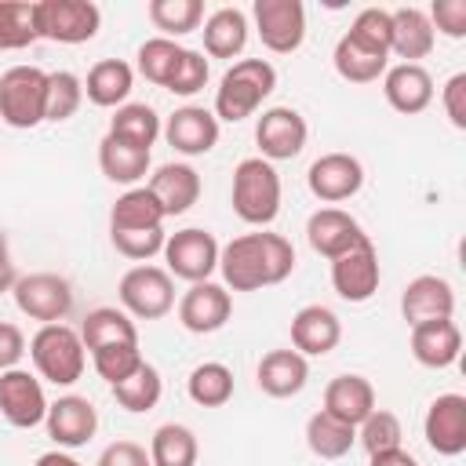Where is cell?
<instances>
[{
    "label": "cell",
    "mask_w": 466,
    "mask_h": 466,
    "mask_svg": "<svg viewBox=\"0 0 466 466\" xmlns=\"http://www.w3.org/2000/svg\"><path fill=\"white\" fill-rule=\"evenodd\" d=\"M320 411H328V415H335V419H342L346 426L357 430L375 411V386L364 375H353V371L335 375L324 386V408Z\"/></svg>",
    "instance_id": "cell-24"
},
{
    "label": "cell",
    "mask_w": 466,
    "mask_h": 466,
    "mask_svg": "<svg viewBox=\"0 0 466 466\" xmlns=\"http://www.w3.org/2000/svg\"><path fill=\"white\" fill-rule=\"evenodd\" d=\"M197 433L182 422H164L157 426L149 441V466H197Z\"/></svg>",
    "instance_id": "cell-35"
},
{
    "label": "cell",
    "mask_w": 466,
    "mask_h": 466,
    "mask_svg": "<svg viewBox=\"0 0 466 466\" xmlns=\"http://www.w3.org/2000/svg\"><path fill=\"white\" fill-rule=\"evenodd\" d=\"M98 167L109 182L116 186H135L138 178L149 175V149H135L113 135H106L98 142Z\"/></svg>",
    "instance_id": "cell-33"
},
{
    "label": "cell",
    "mask_w": 466,
    "mask_h": 466,
    "mask_svg": "<svg viewBox=\"0 0 466 466\" xmlns=\"http://www.w3.org/2000/svg\"><path fill=\"white\" fill-rule=\"evenodd\" d=\"M382 95L397 113L415 116L433 102V76L415 62H397L382 73Z\"/></svg>",
    "instance_id": "cell-23"
},
{
    "label": "cell",
    "mask_w": 466,
    "mask_h": 466,
    "mask_svg": "<svg viewBox=\"0 0 466 466\" xmlns=\"http://www.w3.org/2000/svg\"><path fill=\"white\" fill-rule=\"evenodd\" d=\"M368 459H371L368 466H419V459L411 451H404V448H386V451H375Z\"/></svg>",
    "instance_id": "cell-53"
},
{
    "label": "cell",
    "mask_w": 466,
    "mask_h": 466,
    "mask_svg": "<svg viewBox=\"0 0 466 466\" xmlns=\"http://www.w3.org/2000/svg\"><path fill=\"white\" fill-rule=\"evenodd\" d=\"M295 269V248L280 233H244L233 237L218 251L222 288L229 291H258L288 280Z\"/></svg>",
    "instance_id": "cell-1"
},
{
    "label": "cell",
    "mask_w": 466,
    "mask_h": 466,
    "mask_svg": "<svg viewBox=\"0 0 466 466\" xmlns=\"http://www.w3.org/2000/svg\"><path fill=\"white\" fill-rule=\"evenodd\" d=\"M47 437L58 444V448H80L95 437L98 430V411L87 397L80 393H66L58 397L55 404H47Z\"/></svg>",
    "instance_id": "cell-19"
},
{
    "label": "cell",
    "mask_w": 466,
    "mask_h": 466,
    "mask_svg": "<svg viewBox=\"0 0 466 466\" xmlns=\"http://www.w3.org/2000/svg\"><path fill=\"white\" fill-rule=\"evenodd\" d=\"M433 33H444L451 40H462L466 36V0H437L430 11H426Z\"/></svg>",
    "instance_id": "cell-48"
},
{
    "label": "cell",
    "mask_w": 466,
    "mask_h": 466,
    "mask_svg": "<svg viewBox=\"0 0 466 466\" xmlns=\"http://www.w3.org/2000/svg\"><path fill=\"white\" fill-rule=\"evenodd\" d=\"M339 339H342V324L335 309L320 302H309L291 317V346L302 357H324L339 346Z\"/></svg>",
    "instance_id": "cell-22"
},
{
    "label": "cell",
    "mask_w": 466,
    "mask_h": 466,
    "mask_svg": "<svg viewBox=\"0 0 466 466\" xmlns=\"http://www.w3.org/2000/svg\"><path fill=\"white\" fill-rule=\"evenodd\" d=\"M149 22L160 29V36L178 40L204 22V4L200 0H149Z\"/></svg>",
    "instance_id": "cell-39"
},
{
    "label": "cell",
    "mask_w": 466,
    "mask_h": 466,
    "mask_svg": "<svg viewBox=\"0 0 466 466\" xmlns=\"http://www.w3.org/2000/svg\"><path fill=\"white\" fill-rule=\"evenodd\" d=\"M218 251H222L218 240L200 226H186L164 240L167 273L178 280H189V284L211 280V273L218 269Z\"/></svg>",
    "instance_id": "cell-8"
},
{
    "label": "cell",
    "mask_w": 466,
    "mask_h": 466,
    "mask_svg": "<svg viewBox=\"0 0 466 466\" xmlns=\"http://www.w3.org/2000/svg\"><path fill=\"white\" fill-rule=\"evenodd\" d=\"M15 280H18V273H15V262H11V244H7V233L0 229V295L11 291Z\"/></svg>",
    "instance_id": "cell-52"
},
{
    "label": "cell",
    "mask_w": 466,
    "mask_h": 466,
    "mask_svg": "<svg viewBox=\"0 0 466 466\" xmlns=\"http://www.w3.org/2000/svg\"><path fill=\"white\" fill-rule=\"evenodd\" d=\"M422 433L437 455H444V459L462 455L466 451V397L462 393H441L426 408Z\"/></svg>",
    "instance_id": "cell-16"
},
{
    "label": "cell",
    "mask_w": 466,
    "mask_h": 466,
    "mask_svg": "<svg viewBox=\"0 0 466 466\" xmlns=\"http://www.w3.org/2000/svg\"><path fill=\"white\" fill-rule=\"evenodd\" d=\"M433 44H437V33L422 7L390 11V55L419 66V58H426L433 51Z\"/></svg>",
    "instance_id": "cell-26"
},
{
    "label": "cell",
    "mask_w": 466,
    "mask_h": 466,
    "mask_svg": "<svg viewBox=\"0 0 466 466\" xmlns=\"http://www.w3.org/2000/svg\"><path fill=\"white\" fill-rule=\"evenodd\" d=\"M255 379H258V390H262L266 397L284 400V397H295V393L306 390L309 364H306V357L295 353V350H269V353L258 360Z\"/></svg>",
    "instance_id": "cell-25"
},
{
    "label": "cell",
    "mask_w": 466,
    "mask_h": 466,
    "mask_svg": "<svg viewBox=\"0 0 466 466\" xmlns=\"http://www.w3.org/2000/svg\"><path fill=\"white\" fill-rule=\"evenodd\" d=\"M15 306L40 324H62L73 309V284L58 273H25L11 288Z\"/></svg>",
    "instance_id": "cell-9"
},
{
    "label": "cell",
    "mask_w": 466,
    "mask_h": 466,
    "mask_svg": "<svg viewBox=\"0 0 466 466\" xmlns=\"http://www.w3.org/2000/svg\"><path fill=\"white\" fill-rule=\"evenodd\" d=\"M379 280H382V269H379V251L371 237H364L346 255L331 258V288L346 302H368L379 291Z\"/></svg>",
    "instance_id": "cell-12"
},
{
    "label": "cell",
    "mask_w": 466,
    "mask_h": 466,
    "mask_svg": "<svg viewBox=\"0 0 466 466\" xmlns=\"http://www.w3.org/2000/svg\"><path fill=\"white\" fill-rule=\"evenodd\" d=\"M233 211L248 226H269L280 215V175L262 157H244L233 167V189H229Z\"/></svg>",
    "instance_id": "cell-3"
},
{
    "label": "cell",
    "mask_w": 466,
    "mask_h": 466,
    "mask_svg": "<svg viewBox=\"0 0 466 466\" xmlns=\"http://www.w3.org/2000/svg\"><path fill=\"white\" fill-rule=\"evenodd\" d=\"M22 353H25V335H22V328L11 324V320H0V371L18 368Z\"/></svg>",
    "instance_id": "cell-51"
},
{
    "label": "cell",
    "mask_w": 466,
    "mask_h": 466,
    "mask_svg": "<svg viewBox=\"0 0 466 466\" xmlns=\"http://www.w3.org/2000/svg\"><path fill=\"white\" fill-rule=\"evenodd\" d=\"M33 22L44 40L87 44L102 25V11L91 0H33Z\"/></svg>",
    "instance_id": "cell-6"
},
{
    "label": "cell",
    "mask_w": 466,
    "mask_h": 466,
    "mask_svg": "<svg viewBox=\"0 0 466 466\" xmlns=\"http://www.w3.org/2000/svg\"><path fill=\"white\" fill-rule=\"evenodd\" d=\"M233 313V299L222 284L215 280H200V284H189V291L178 299V324L193 335H211V331H222L226 320Z\"/></svg>",
    "instance_id": "cell-15"
},
{
    "label": "cell",
    "mask_w": 466,
    "mask_h": 466,
    "mask_svg": "<svg viewBox=\"0 0 466 466\" xmlns=\"http://www.w3.org/2000/svg\"><path fill=\"white\" fill-rule=\"evenodd\" d=\"M146 189L157 197L164 218H171V215H186V211L200 200V175H197V167L171 160V164H160V167L149 175Z\"/></svg>",
    "instance_id": "cell-21"
},
{
    "label": "cell",
    "mask_w": 466,
    "mask_h": 466,
    "mask_svg": "<svg viewBox=\"0 0 466 466\" xmlns=\"http://www.w3.org/2000/svg\"><path fill=\"white\" fill-rule=\"evenodd\" d=\"M84 102V80L69 69H55L47 73V98H44V120L62 124L69 120Z\"/></svg>",
    "instance_id": "cell-41"
},
{
    "label": "cell",
    "mask_w": 466,
    "mask_h": 466,
    "mask_svg": "<svg viewBox=\"0 0 466 466\" xmlns=\"http://www.w3.org/2000/svg\"><path fill=\"white\" fill-rule=\"evenodd\" d=\"M95 466H149V451L135 441H113L102 448Z\"/></svg>",
    "instance_id": "cell-50"
},
{
    "label": "cell",
    "mask_w": 466,
    "mask_h": 466,
    "mask_svg": "<svg viewBox=\"0 0 466 466\" xmlns=\"http://www.w3.org/2000/svg\"><path fill=\"white\" fill-rule=\"evenodd\" d=\"M186 393L200 408H222L233 397V371L226 364H218V360H204V364H197L189 371Z\"/></svg>",
    "instance_id": "cell-38"
},
{
    "label": "cell",
    "mask_w": 466,
    "mask_h": 466,
    "mask_svg": "<svg viewBox=\"0 0 466 466\" xmlns=\"http://www.w3.org/2000/svg\"><path fill=\"white\" fill-rule=\"evenodd\" d=\"M251 18L258 29V40L273 55H291L306 40V7L302 0H255Z\"/></svg>",
    "instance_id": "cell-10"
},
{
    "label": "cell",
    "mask_w": 466,
    "mask_h": 466,
    "mask_svg": "<svg viewBox=\"0 0 466 466\" xmlns=\"http://www.w3.org/2000/svg\"><path fill=\"white\" fill-rule=\"evenodd\" d=\"M451 313H455V291L437 273H422L408 280V288L400 291V317L408 320V328L426 320H451Z\"/></svg>",
    "instance_id": "cell-18"
},
{
    "label": "cell",
    "mask_w": 466,
    "mask_h": 466,
    "mask_svg": "<svg viewBox=\"0 0 466 466\" xmlns=\"http://www.w3.org/2000/svg\"><path fill=\"white\" fill-rule=\"evenodd\" d=\"M164 226V211L157 204V197L146 186H131L124 189L113 208H109V233H124V229H160Z\"/></svg>",
    "instance_id": "cell-31"
},
{
    "label": "cell",
    "mask_w": 466,
    "mask_h": 466,
    "mask_svg": "<svg viewBox=\"0 0 466 466\" xmlns=\"http://www.w3.org/2000/svg\"><path fill=\"white\" fill-rule=\"evenodd\" d=\"M113 237V248L124 255V258H131V262H146V258H153V255H160L164 251V226L160 229H124V233H109Z\"/></svg>",
    "instance_id": "cell-47"
},
{
    "label": "cell",
    "mask_w": 466,
    "mask_h": 466,
    "mask_svg": "<svg viewBox=\"0 0 466 466\" xmlns=\"http://www.w3.org/2000/svg\"><path fill=\"white\" fill-rule=\"evenodd\" d=\"M36 36L33 0H0V51H22Z\"/></svg>",
    "instance_id": "cell-42"
},
{
    "label": "cell",
    "mask_w": 466,
    "mask_h": 466,
    "mask_svg": "<svg viewBox=\"0 0 466 466\" xmlns=\"http://www.w3.org/2000/svg\"><path fill=\"white\" fill-rule=\"evenodd\" d=\"M364 237H368V233L360 229V222H357L350 211H342V208H320V211H313L309 222H306V240H309V248H313L317 255H324V258L346 255V251L357 248Z\"/></svg>",
    "instance_id": "cell-20"
},
{
    "label": "cell",
    "mask_w": 466,
    "mask_h": 466,
    "mask_svg": "<svg viewBox=\"0 0 466 466\" xmlns=\"http://www.w3.org/2000/svg\"><path fill=\"white\" fill-rule=\"evenodd\" d=\"M146 357H142V350H138V342H120V346H102V350H95L91 353V364H95V371H98V379H106L109 386H116V382H124L138 364H142Z\"/></svg>",
    "instance_id": "cell-43"
},
{
    "label": "cell",
    "mask_w": 466,
    "mask_h": 466,
    "mask_svg": "<svg viewBox=\"0 0 466 466\" xmlns=\"http://www.w3.org/2000/svg\"><path fill=\"white\" fill-rule=\"evenodd\" d=\"M36 466H84V462H76L69 451H62V448H55V451H44L40 459H36Z\"/></svg>",
    "instance_id": "cell-54"
},
{
    "label": "cell",
    "mask_w": 466,
    "mask_h": 466,
    "mask_svg": "<svg viewBox=\"0 0 466 466\" xmlns=\"http://www.w3.org/2000/svg\"><path fill=\"white\" fill-rule=\"evenodd\" d=\"M29 357H33L40 379H47L55 386H73L87 364L80 331L69 324H40V331L29 339Z\"/></svg>",
    "instance_id": "cell-4"
},
{
    "label": "cell",
    "mask_w": 466,
    "mask_h": 466,
    "mask_svg": "<svg viewBox=\"0 0 466 466\" xmlns=\"http://www.w3.org/2000/svg\"><path fill=\"white\" fill-rule=\"evenodd\" d=\"M441 106H444L451 127L466 131V73L448 76V84L441 87Z\"/></svg>",
    "instance_id": "cell-49"
},
{
    "label": "cell",
    "mask_w": 466,
    "mask_h": 466,
    "mask_svg": "<svg viewBox=\"0 0 466 466\" xmlns=\"http://www.w3.org/2000/svg\"><path fill=\"white\" fill-rule=\"evenodd\" d=\"M273 87H277V69L266 58H240L222 73L211 113L215 120H226V124L248 120L273 95Z\"/></svg>",
    "instance_id": "cell-2"
},
{
    "label": "cell",
    "mask_w": 466,
    "mask_h": 466,
    "mask_svg": "<svg viewBox=\"0 0 466 466\" xmlns=\"http://www.w3.org/2000/svg\"><path fill=\"white\" fill-rule=\"evenodd\" d=\"M400 437H404L400 419H397L393 411H386V408H375V411L357 426V441L364 444L368 455L386 451V448H400Z\"/></svg>",
    "instance_id": "cell-44"
},
{
    "label": "cell",
    "mask_w": 466,
    "mask_h": 466,
    "mask_svg": "<svg viewBox=\"0 0 466 466\" xmlns=\"http://www.w3.org/2000/svg\"><path fill=\"white\" fill-rule=\"evenodd\" d=\"M208 76H211V66H208V58H204V51L186 47V51H182V62H178V69H175V76H171V84H167V91L189 98V95L204 91Z\"/></svg>",
    "instance_id": "cell-46"
},
{
    "label": "cell",
    "mask_w": 466,
    "mask_h": 466,
    "mask_svg": "<svg viewBox=\"0 0 466 466\" xmlns=\"http://www.w3.org/2000/svg\"><path fill=\"white\" fill-rule=\"evenodd\" d=\"M462 353V331L455 320H426L411 328V357L422 368H451Z\"/></svg>",
    "instance_id": "cell-27"
},
{
    "label": "cell",
    "mask_w": 466,
    "mask_h": 466,
    "mask_svg": "<svg viewBox=\"0 0 466 466\" xmlns=\"http://www.w3.org/2000/svg\"><path fill=\"white\" fill-rule=\"evenodd\" d=\"M109 390H113V397H116V404H120L124 411L142 415V411L157 408V400H160V393H164V379H160V371H157L149 360H142L124 382H116V386H109Z\"/></svg>",
    "instance_id": "cell-37"
},
{
    "label": "cell",
    "mask_w": 466,
    "mask_h": 466,
    "mask_svg": "<svg viewBox=\"0 0 466 466\" xmlns=\"http://www.w3.org/2000/svg\"><path fill=\"white\" fill-rule=\"evenodd\" d=\"M135 87V69L124 62V58H102L87 69V80H84V95L91 106H102V109H120L127 102Z\"/></svg>",
    "instance_id": "cell-28"
},
{
    "label": "cell",
    "mask_w": 466,
    "mask_h": 466,
    "mask_svg": "<svg viewBox=\"0 0 466 466\" xmlns=\"http://www.w3.org/2000/svg\"><path fill=\"white\" fill-rule=\"evenodd\" d=\"M182 44L178 40H167V36H149L142 47H138V73L149 80V84H157V87H164L167 91V84H171V76H175V69H178V62H182Z\"/></svg>",
    "instance_id": "cell-40"
},
{
    "label": "cell",
    "mask_w": 466,
    "mask_h": 466,
    "mask_svg": "<svg viewBox=\"0 0 466 466\" xmlns=\"http://www.w3.org/2000/svg\"><path fill=\"white\" fill-rule=\"evenodd\" d=\"M116 295L124 313L138 320H160L175 309V280L160 266H131L120 277Z\"/></svg>",
    "instance_id": "cell-7"
},
{
    "label": "cell",
    "mask_w": 466,
    "mask_h": 466,
    "mask_svg": "<svg viewBox=\"0 0 466 466\" xmlns=\"http://www.w3.org/2000/svg\"><path fill=\"white\" fill-rule=\"evenodd\" d=\"M306 182H309V193L324 204H342L350 197L360 193L364 186V164L353 157V153H324L309 164L306 171Z\"/></svg>",
    "instance_id": "cell-14"
},
{
    "label": "cell",
    "mask_w": 466,
    "mask_h": 466,
    "mask_svg": "<svg viewBox=\"0 0 466 466\" xmlns=\"http://www.w3.org/2000/svg\"><path fill=\"white\" fill-rule=\"evenodd\" d=\"M306 444L317 459H342L357 444V430L328 411H313L306 422Z\"/></svg>",
    "instance_id": "cell-36"
},
{
    "label": "cell",
    "mask_w": 466,
    "mask_h": 466,
    "mask_svg": "<svg viewBox=\"0 0 466 466\" xmlns=\"http://www.w3.org/2000/svg\"><path fill=\"white\" fill-rule=\"evenodd\" d=\"M0 415L15 430H33L47 419V397L33 371L25 368L0 371Z\"/></svg>",
    "instance_id": "cell-13"
},
{
    "label": "cell",
    "mask_w": 466,
    "mask_h": 466,
    "mask_svg": "<svg viewBox=\"0 0 466 466\" xmlns=\"http://www.w3.org/2000/svg\"><path fill=\"white\" fill-rule=\"evenodd\" d=\"M47 73L40 66H11L0 73V120L7 127L29 131L44 124Z\"/></svg>",
    "instance_id": "cell-5"
},
{
    "label": "cell",
    "mask_w": 466,
    "mask_h": 466,
    "mask_svg": "<svg viewBox=\"0 0 466 466\" xmlns=\"http://www.w3.org/2000/svg\"><path fill=\"white\" fill-rule=\"evenodd\" d=\"M80 342H84L87 353H95V350H102V346L138 342V328H135V320H131L124 309H116V306H98V309H91V313L84 317V324H80Z\"/></svg>",
    "instance_id": "cell-32"
},
{
    "label": "cell",
    "mask_w": 466,
    "mask_h": 466,
    "mask_svg": "<svg viewBox=\"0 0 466 466\" xmlns=\"http://www.w3.org/2000/svg\"><path fill=\"white\" fill-rule=\"evenodd\" d=\"M346 33L353 40H360V44L390 55V11L386 7H364V11H357V18H353V25Z\"/></svg>",
    "instance_id": "cell-45"
},
{
    "label": "cell",
    "mask_w": 466,
    "mask_h": 466,
    "mask_svg": "<svg viewBox=\"0 0 466 466\" xmlns=\"http://www.w3.org/2000/svg\"><path fill=\"white\" fill-rule=\"evenodd\" d=\"M331 62H335V73L342 80H350V84H371V80H379L390 69V55L386 51H375V47L353 40L350 33L339 36Z\"/></svg>",
    "instance_id": "cell-29"
},
{
    "label": "cell",
    "mask_w": 466,
    "mask_h": 466,
    "mask_svg": "<svg viewBox=\"0 0 466 466\" xmlns=\"http://www.w3.org/2000/svg\"><path fill=\"white\" fill-rule=\"evenodd\" d=\"M160 135L167 138V146L182 157H204L218 146V120L211 109L204 106H178L167 124H160Z\"/></svg>",
    "instance_id": "cell-17"
},
{
    "label": "cell",
    "mask_w": 466,
    "mask_h": 466,
    "mask_svg": "<svg viewBox=\"0 0 466 466\" xmlns=\"http://www.w3.org/2000/svg\"><path fill=\"white\" fill-rule=\"evenodd\" d=\"M309 127L306 116L291 106H269L262 109L258 124H255V142H258V157L262 160H291L306 149Z\"/></svg>",
    "instance_id": "cell-11"
},
{
    "label": "cell",
    "mask_w": 466,
    "mask_h": 466,
    "mask_svg": "<svg viewBox=\"0 0 466 466\" xmlns=\"http://www.w3.org/2000/svg\"><path fill=\"white\" fill-rule=\"evenodd\" d=\"M204 51L211 58H237L248 44V15L240 7H218L204 18Z\"/></svg>",
    "instance_id": "cell-30"
},
{
    "label": "cell",
    "mask_w": 466,
    "mask_h": 466,
    "mask_svg": "<svg viewBox=\"0 0 466 466\" xmlns=\"http://www.w3.org/2000/svg\"><path fill=\"white\" fill-rule=\"evenodd\" d=\"M106 135H113V138H120V142H127L135 149H153V142L160 138V116L146 102H124L113 113Z\"/></svg>",
    "instance_id": "cell-34"
}]
</instances>
